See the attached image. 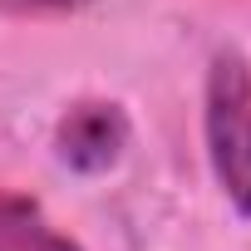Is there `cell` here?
<instances>
[{"mask_svg":"<svg viewBox=\"0 0 251 251\" xmlns=\"http://www.w3.org/2000/svg\"><path fill=\"white\" fill-rule=\"evenodd\" d=\"M207 153L222 192L251 222V69L222 54L207 74Z\"/></svg>","mask_w":251,"mask_h":251,"instance_id":"6da1fadb","label":"cell"},{"mask_svg":"<svg viewBox=\"0 0 251 251\" xmlns=\"http://www.w3.org/2000/svg\"><path fill=\"white\" fill-rule=\"evenodd\" d=\"M59 158L74 173H103L118 163L123 143H128V118L118 103H79L59 123Z\"/></svg>","mask_w":251,"mask_h":251,"instance_id":"7a4b0ae2","label":"cell"},{"mask_svg":"<svg viewBox=\"0 0 251 251\" xmlns=\"http://www.w3.org/2000/svg\"><path fill=\"white\" fill-rule=\"evenodd\" d=\"M84 0H0L5 15H54V10H74Z\"/></svg>","mask_w":251,"mask_h":251,"instance_id":"277c9868","label":"cell"},{"mask_svg":"<svg viewBox=\"0 0 251 251\" xmlns=\"http://www.w3.org/2000/svg\"><path fill=\"white\" fill-rule=\"evenodd\" d=\"M0 251H79V241H69L40 202L0 187Z\"/></svg>","mask_w":251,"mask_h":251,"instance_id":"3957f363","label":"cell"}]
</instances>
